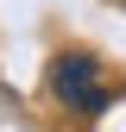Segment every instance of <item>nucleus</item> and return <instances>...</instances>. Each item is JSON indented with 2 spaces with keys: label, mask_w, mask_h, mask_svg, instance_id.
I'll list each match as a JSON object with an SVG mask.
<instances>
[{
  "label": "nucleus",
  "mask_w": 126,
  "mask_h": 132,
  "mask_svg": "<svg viewBox=\"0 0 126 132\" xmlns=\"http://www.w3.org/2000/svg\"><path fill=\"white\" fill-rule=\"evenodd\" d=\"M51 88L69 101L76 113H101L107 107V88H101V69H94L88 57H57V69H51Z\"/></svg>",
  "instance_id": "f257e3e1"
}]
</instances>
